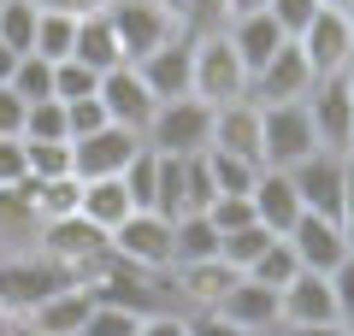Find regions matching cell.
Masks as SVG:
<instances>
[{"instance_id": "cell-1", "label": "cell", "mask_w": 354, "mask_h": 336, "mask_svg": "<svg viewBox=\"0 0 354 336\" xmlns=\"http://www.w3.org/2000/svg\"><path fill=\"white\" fill-rule=\"evenodd\" d=\"M36 248L48 254L53 265H65V272H71V283H88V277H101V265L113 260V236H106L101 224H88L83 212H65V218H41Z\"/></svg>"}, {"instance_id": "cell-2", "label": "cell", "mask_w": 354, "mask_h": 336, "mask_svg": "<svg viewBox=\"0 0 354 336\" xmlns=\"http://www.w3.org/2000/svg\"><path fill=\"white\" fill-rule=\"evenodd\" d=\"M71 283L65 265H53L41 248H24V254H0V319H30L53 289Z\"/></svg>"}, {"instance_id": "cell-3", "label": "cell", "mask_w": 354, "mask_h": 336, "mask_svg": "<svg viewBox=\"0 0 354 336\" xmlns=\"http://www.w3.org/2000/svg\"><path fill=\"white\" fill-rule=\"evenodd\" d=\"M189 95L207 100V106H225V100L248 95V65L236 59L225 30H207L195 36V71H189Z\"/></svg>"}, {"instance_id": "cell-4", "label": "cell", "mask_w": 354, "mask_h": 336, "mask_svg": "<svg viewBox=\"0 0 354 336\" xmlns=\"http://www.w3.org/2000/svg\"><path fill=\"white\" fill-rule=\"evenodd\" d=\"M142 142L160 148V153H207V142H213V106L195 100V95L160 100L148 130H142Z\"/></svg>"}, {"instance_id": "cell-5", "label": "cell", "mask_w": 354, "mask_h": 336, "mask_svg": "<svg viewBox=\"0 0 354 336\" xmlns=\"http://www.w3.org/2000/svg\"><path fill=\"white\" fill-rule=\"evenodd\" d=\"M319 148L313 118H307V100H278V106H260V165H301Z\"/></svg>"}, {"instance_id": "cell-6", "label": "cell", "mask_w": 354, "mask_h": 336, "mask_svg": "<svg viewBox=\"0 0 354 336\" xmlns=\"http://www.w3.org/2000/svg\"><path fill=\"white\" fill-rule=\"evenodd\" d=\"M307 118H313L319 148L354 153V83H348V71L313 77V88H307Z\"/></svg>"}, {"instance_id": "cell-7", "label": "cell", "mask_w": 354, "mask_h": 336, "mask_svg": "<svg viewBox=\"0 0 354 336\" xmlns=\"http://www.w3.org/2000/svg\"><path fill=\"white\" fill-rule=\"evenodd\" d=\"M106 18H113V36H118V48H124L130 65L148 59L153 48H165L177 36L171 12H165L160 0H106Z\"/></svg>"}, {"instance_id": "cell-8", "label": "cell", "mask_w": 354, "mask_h": 336, "mask_svg": "<svg viewBox=\"0 0 354 336\" xmlns=\"http://www.w3.org/2000/svg\"><path fill=\"white\" fill-rule=\"evenodd\" d=\"M113 254L124 265H142V272H171V218L153 207H136L113 230Z\"/></svg>"}, {"instance_id": "cell-9", "label": "cell", "mask_w": 354, "mask_h": 336, "mask_svg": "<svg viewBox=\"0 0 354 336\" xmlns=\"http://www.w3.org/2000/svg\"><path fill=\"white\" fill-rule=\"evenodd\" d=\"M301 59L313 65V77H330V71H348L354 59V24H348V6H319V18L295 36Z\"/></svg>"}, {"instance_id": "cell-10", "label": "cell", "mask_w": 354, "mask_h": 336, "mask_svg": "<svg viewBox=\"0 0 354 336\" xmlns=\"http://www.w3.org/2000/svg\"><path fill=\"white\" fill-rule=\"evenodd\" d=\"M290 177H295V195H301L307 212L337 218V212H342V183H348V153L313 148L301 165H290Z\"/></svg>"}, {"instance_id": "cell-11", "label": "cell", "mask_w": 354, "mask_h": 336, "mask_svg": "<svg viewBox=\"0 0 354 336\" xmlns=\"http://www.w3.org/2000/svg\"><path fill=\"white\" fill-rule=\"evenodd\" d=\"M95 95H101V106H106V118H113V124H124V130H148V118H153V106H160V100H153V88L142 83V71L136 65H113V71H101V88H95Z\"/></svg>"}, {"instance_id": "cell-12", "label": "cell", "mask_w": 354, "mask_h": 336, "mask_svg": "<svg viewBox=\"0 0 354 336\" xmlns=\"http://www.w3.org/2000/svg\"><path fill=\"white\" fill-rule=\"evenodd\" d=\"M142 148V136L136 130H124V124H113L106 118L101 130H88V136H77L71 142V171L77 177H118L130 165V153Z\"/></svg>"}, {"instance_id": "cell-13", "label": "cell", "mask_w": 354, "mask_h": 336, "mask_svg": "<svg viewBox=\"0 0 354 336\" xmlns=\"http://www.w3.org/2000/svg\"><path fill=\"white\" fill-rule=\"evenodd\" d=\"M283 236H290L295 260L313 265V272H337V265L354 254V248H348V236H342V224H337V218H325V212H307V207H301V218H295Z\"/></svg>"}, {"instance_id": "cell-14", "label": "cell", "mask_w": 354, "mask_h": 336, "mask_svg": "<svg viewBox=\"0 0 354 336\" xmlns=\"http://www.w3.org/2000/svg\"><path fill=\"white\" fill-rule=\"evenodd\" d=\"M307 88H313V65L301 59V48H295V41H283V48L248 77V95L260 100V106H278V100H307Z\"/></svg>"}, {"instance_id": "cell-15", "label": "cell", "mask_w": 354, "mask_h": 336, "mask_svg": "<svg viewBox=\"0 0 354 336\" xmlns=\"http://www.w3.org/2000/svg\"><path fill=\"white\" fill-rule=\"evenodd\" d=\"M207 312H218V319L242 324V330H260V336H272V330L283 324L278 289H272V283H254V277H242V272H236V283L218 295V307H207Z\"/></svg>"}, {"instance_id": "cell-16", "label": "cell", "mask_w": 354, "mask_h": 336, "mask_svg": "<svg viewBox=\"0 0 354 336\" xmlns=\"http://www.w3.org/2000/svg\"><path fill=\"white\" fill-rule=\"evenodd\" d=\"M278 307H283V324H330L337 319V289H330V272H301L278 289Z\"/></svg>"}, {"instance_id": "cell-17", "label": "cell", "mask_w": 354, "mask_h": 336, "mask_svg": "<svg viewBox=\"0 0 354 336\" xmlns=\"http://www.w3.org/2000/svg\"><path fill=\"white\" fill-rule=\"evenodd\" d=\"M213 153H236V160H254L260 165V100L242 95V100H225L213 106Z\"/></svg>"}, {"instance_id": "cell-18", "label": "cell", "mask_w": 354, "mask_h": 336, "mask_svg": "<svg viewBox=\"0 0 354 336\" xmlns=\"http://www.w3.org/2000/svg\"><path fill=\"white\" fill-rule=\"evenodd\" d=\"M142 83L153 88V100H177L189 95V71H195V36H171L165 48H153L148 59H136Z\"/></svg>"}, {"instance_id": "cell-19", "label": "cell", "mask_w": 354, "mask_h": 336, "mask_svg": "<svg viewBox=\"0 0 354 336\" xmlns=\"http://www.w3.org/2000/svg\"><path fill=\"white\" fill-rule=\"evenodd\" d=\"M236 283V265H225L213 254V260H183V265H171V295L183 301V312H207V307H218V295Z\"/></svg>"}, {"instance_id": "cell-20", "label": "cell", "mask_w": 354, "mask_h": 336, "mask_svg": "<svg viewBox=\"0 0 354 336\" xmlns=\"http://www.w3.org/2000/svg\"><path fill=\"white\" fill-rule=\"evenodd\" d=\"M248 200H254V218H260L272 236H283V230L301 218V195H295V177H290V171H278V165H260V177H254Z\"/></svg>"}, {"instance_id": "cell-21", "label": "cell", "mask_w": 354, "mask_h": 336, "mask_svg": "<svg viewBox=\"0 0 354 336\" xmlns=\"http://www.w3.org/2000/svg\"><path fill=\"white\" fill-rule=\"evenodd\" d=\"M36 230H41V212L30 200V177L24 183H0V254L36 248Z\"/></svg>"}, {"instance_id": "cell-22", "label": "cell", "mask_w": 354, "mask_h": 336, "mask_svg": "<svg viewBox=\"0 0 354 336\" xmlns=\"http://www.w3.org/2000/svg\"><path fill=\"white\" fill-rule=\"evenodd\" d=\"M225 36H230V48H236V59L248 65V77L260 71V65L272 59L283 41H290V36L278 30V18H272V12H236V18L225 24Z\"/></svg>"}, {"instance_id": "cell-23", "label": "cell", "mask_w": 354, "mask_h": 336, "mask_svg": "<svg viewBox=\"0 0 354 336\" xmlns=\"http://www.w3.org/2000/svg\"><path fill=\"white\" fill-rule=\"evenodd\" d=\"M88 312H95V289L88 283H65V289H53V295L30 312V324H36L41 336H77L88 324Z\"/></svg>"}, {"instance_id": "cell-24", "label": "cell", "mask_w": 354, "mask_h": 336, "mask_svg": "<svg viewBox=\"0 0 354 336\" xmlns=\"http://www.w3.org/2000/svg\"><path fill=\"white\" fill-rule=\"evenodd\" d=\"M77 212H83L88 224H101L106 236H113L118 224L136 212V200H130L124 177H83V195H77Z\"/></svg>"}, {"instance_id": "cell-25", "label": "cell", "mask_w": 354, "mask_h": 336, "mask_svg": "<svg viewBox=\"0 0 354 336\" xmlns=\"http://www.w3.org/2000/svg\"><path fill=\"white\" fill-rule=\"evenodd\" d=\"M71 59H83L88 71H113V65H124V48H118V36H113V18H106V12H88V18H77Z\"/></svg>"}, {"instance_id": "cell-26", "label": "cell", "mask_w": 354, "mask_h": 336, "mask_svg": "<svg viewBox=\"0 0 354 336\" xmlns=\"http://www.w3.org/2000/svg\"><path fill=\"white\" fill-rule=\"evenodd\" d=\"M218 254V230L207 212H177L171 218V265L183 260H213Z\"/></svg>"}, {"instance_id": "cell-27", "label": "cell", "mask_w": 354, "mask_h": 336, "mask_svg": "<svg viewBox=\"0 0 354 336\" xmlns=\"http://www.w3.org/2000/svg\"><path fill=\"white\" fill-rule=\"evenodd\" d=\"M171 12V30L177 36H207V30H225L230 24V6L225 0H160Z\"/></svg>"}, {"instance_id": "cell-28", "label": "cell", "mask_w": 354, "mask_h": 336, "mask_svg": "<svg viewBox=\"0 0 354 336\" xmlns=\"http://www.w3.org/2000/svg\"><path fill=\"white\" fill-rule=\"evenodd\" d=\"M77 195H83V177L65 171V177H30V200H36L41 218H65V212H77Z\"/></svg>"}, {"instance_id": "cell-29", "label": "cell", "mask_w": 354, "mask_h": 336, "mask_svg": "<svg viewBox=\"0 0 354 336\" xmlns=\"http://www.w3.org/2000/svg\"><path fill=\"white\" fill-rule=\"evenodd\" d=\"M295 272H301V260H295L290 236H272V242L260 248V260H254V265H248L242 277H254V283H272V289H283V283H290Z\"/></svg>"}, {"instance_id": "cell-30", "label": "cell", "mask_w": 354, "mask_h": 336, "mask_svg": "<svg viewBox=\"0 0 354 336\" xmlns=\"http://www.w3.org/2000/svg\"><path fill=\"white\" fill-rule=\"evenodd\" d=\"M266 242H272V230H266L260 218L254 224H242V230H225V236H218V260L225 265H236V272H248L254 260H260V248Z\"/></svg>"}, {"instance_id": "cell-31", "label": "cell", "mask_w": 354, "mask_h": 336, "mask_svg": "<svg viewBox=\"0 0 354 336\" xmlns=\"http://www.w3.org/2000/svg\"><path fill=\"white\" fill-rule=\"evenodd\" d=\"M207 171H213V195H248L260 165L254 160H236V153H213L207 148Z\"/></svg>"}, {"instance_id": "cell-32", "label": "cell", "mask_w": 354, "mask_h": 336, "mask_svg": "<svg viewBox=\"0 0 354 336\" xmlns=\"http://www.w3.org/2000/svg\"><path fill=\"white\" fill-rule=\"evenodd\" d=\"M36 18H41L36 0H0V41L18 48V53H30V41H36Z\"/></svg>"}, {"instance_id": "cell-33", "label": "cell", "mask_w": 354, "mask_h": 336, "mask_svg": "<svg viewBox=\"0 0 354 336\" xmlns=\"http://www.w3.org/2000/svg\"><path fill=\"white\" fill-rule=\"evenodd\" d=\"M71 36H77V18L41 12V18H36V41H30V53H41V59H71Z\"/></svg>"}, {"instance_id": "cell-34", "label": "cell", "mask_w": 354, "mask_h": 336, "mask_svg": "<svg viewBox=\"0 0 354 336\" xmlns=\"http://www.w3.org/2000/svg\"><path fill=\"white\" fill-rule=\"evenodd\" d=\"M12 88L18 100H53V59H41V53H24V59L12 65Z\"/></svg>"}, {"instance_id": "cell-35", "label": "cell", "mask_w": 354, "mask_h": 336, "mask_svg": "<svg viewBox=\"0 0 354 336\" xmlns=\"http://www.w3.org/2000/svg\"><path fill=\"white\" fill-rule=\"evenodd\" d=\"M24 136L30 142H71V130H65V106H59V100H30V106H24Z\"/></svg>"}, {"instance_id": "cell-36", "label": "cell", "mask_w": 354, "mask_h": 336, "mask_svg": "<svg viewBox=\"0 0 354 336\" xmlns=\"http://www.w3.org/2000/svg\"><path fill=\"white\" fill-rule=\"evenodd\" d=\"M101 88V71H88L83 59H53V100H83Z\"/></svg>"}, {"instance_id": "cell-37", "label": "cell", "mask_w": 354, "mask_h": 336, "mask_svg": "<svg viewBox=\"0 0 354 336\" xmlns=\"http://www.w3.org/2000/svg\"><path fill=\"white\" fill-rule=\"evenodd\" d=\"M24 160H30V177H65L71 171V142H30L24 136Z\"/></svg>"}, {"instance_id": "cell-38", "label": "cell", "mask_w": 354, "mask_h": 336, "mask_svg": "<svg viewBox=\"0 0 354 336\" xmlns=\"http://www.w3.org/2000/svg\"><path fill=\"white\" fill-rule=\"evenodd\" d=\"M136 324H142V312L118 307V301H95V312H88L83 336H136Z\"/></svg>"}, {"instance_id": "cell-39", "label": "cell", "mask_w": 354, "mask_h": 336, "mask_svg": "<svg viewBox=\"0 0 354 336\" xmlns=\"http://www.w3.org/2000/svg\"><path fill=\"white\" fill-rule=\"evenodd\" d=\"M319 6H325V0H266V12L278 18V30H283L290 41L301 36V30L313 24V18H319Z\"/></svg>"}, {"instance_id": "cell-40", "label": "cell", "mask_w": 354, "mask_h": 336, "mask_svg": "<svg viewBox=\"0 0 354 336\" xmlns=\"http://www.w3.org/2000/svg\"><path fill=\"white\" fill-rule=\"evenodd\" d=\"M59 106H65V130H71V142L106 124V106H101V95H83V100H59Z\"/></svg>"}, {"instance_id": "cell-41", "label": "cell", "mask_w": 354, "mask_h": 336, "mask_svg": "<svg viewBox=\"0 0 354 336\" xmlns=\"http://www.w3.org/2000/svg\"><path fill=\"white\" fill-rule=\"evenodd\" d=\"M330 289H337V324H348V330H354V254L330 272Z\"/></svg>"}, {"instance_id": "cell-42", "label": "cell", "mask_w": 354, "mask_h": 336, "mask_svg": "<svg viewBox=\"0 0 354 336\" xmlns=\"http://www.w3.org/2000/svg\"><path fill=\"white\" fill-rule=\"evenodd\" d=\"M136 336H189V312L160 307V312H148V319L136 324Z\"/></svg>"}, {"instance_id": "cell-43", "label": "cell", "mask_w": 354, "mask_h": 336, "mask_svg": "<svg viewBox=\"0 0 354 336\" xmlns=\"http://www.w3.org/2000/svg\"><path fill=\"white\" fill-rule=\"evenodd\" d=\"M30 160H24V136H0V183H24Z\"/></svg>"}, {"instance_id": "cell-44", "label": "cell", "mask_w": 354, "mask_h": 336, "mask_svg": "<svg viewBox=\"0 0 354 336\" xmlns=\"http://www.w3.org/2000/svg\"><path fill=\"white\" fill-rule=\"evenodd\" d=\"M0 136H24V100L12 83H0Z\"/></svg>"}, {"instance_id": "cell-45", "label": "cell", "mask_w": 354, "mask_h": 336, "mask_svg": "<svg viewBox=\"0 0 354 336\" xmlns=\"http://www.w3.org/2000/svg\"><path fill=\"white\" fill-rule=\"evenodd\" d=\"M189 336H260V330H242V324L218 319V312H189Z\"/></svg>"}, {"instance_id": "cell-46", "label": "cell", "mask_w": 354, "mask_h": 336, "mask_svg": "<svg viewBox=\"0 0 354 336\" xmlns=\"http://www.w3.org/2000/svg\"><path fill=\"white\" fill-rule=\"evenodd\" d=\"M41 12H65V18H88V12H106V0H36Z\"/></svg>"}, {"instance_id": "cell-47", "label": "cell", "mask_w": 354, "mask_h": 336, "mask_svg": "<svg viewBox=\"0 0 354 336\" xmlns=\"http://www.w3.org/2000/svg\"><path fill=\"white\" fill-rule=\"evenodd\" d=\"M272 336H354V330H348V324H337V319H330V324H278Z\"/></svg>"}, {"instance_id": "cell-48", "label": "cell", "mask_w": 354, "mask_h": 336, "mask_svg": "<svg viewBox=\"0 0 354 336\" xmlns=\"http://www.w3.org/2000/svg\"><path fill=\"white\" fill-rule=\"evenodd\" d=\"M18 59H24V53H18V48H6V41H0V83H12V65Z\"/></svg>"}, {"instance_id": "cell-49", "label": "cell", "mask_w": 354, "mask_h": 336, "mask_svg": "<svg viewBox=\"0 0 354 336\" xmlns=\"http://www.w3.org/2000/svg\"><path fill=\"white\" fill-rule=\"evenodd\" d=\"M0 324H6V336H41L30 319H0Z\"/></svg>"}, {"instance_id": "cell-50", "label": "cell", "mask_w": 354, "mask_h": 336, "mask_svg": "<svg viewBox=\"0 0 354 336\" xmlns=\"http://www.w3.org/2000/svg\"><path fill=\"white\" fill-rule=\"evenodd\" d=\"M225 6H230V18L236 12H266V0H225Z\"/></svg>"}, {"instance_id": "cell-51", "label": "cell", "mask_w": 354, "mask_h": 336, "mask_svg": "<svg viewBox=\"0 0 354 336\" xmlns=\"http://www.w3.org/2000/svg\"><path fill=\"white\" fill-rule=\"evenodd\" d=\"M325 6H354V0H325Z\"/></svg>"}, {"instance_id": "cell-52", "label": "cell", "mask_w": 354, "mask_h": 336, "mask_svg": "<svg viewBox=\"0 0 354 336\" xmlns=\"http://www.w3.org/2000/svg\"><path fill=\"white\" fill-rule=\"evenodd\" d=\"M348 24H354V6H348Z\"/></svg>"}, {"instance_id": "cell-53", "label": "cell", "mask_w": 354, "mask_h": 336, "mask_svg": "<svg viewBox=\"0 0 354 336\" xmlns=\"http://www.w3.org/2000/svg\"><path fill=\"white\" fill-rule=\"evenodd\" d=\"M77 336H83V330H77Z\"/></svg>"}]
</instances>
